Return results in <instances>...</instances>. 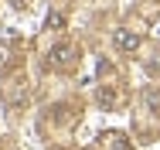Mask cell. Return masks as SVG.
I'll use <instances>...</instances> for the list:
<instances>
[{"label":"cell","instance_id":"6da1fadb","mask_svg":"<svg viewBox=\"0 0 160 150\" xmlns=\"http://www.w3.org/2000/svg\"><path fill=\"white\" fill-rule=\"evenodd\" d=\"M75 58H78V51H75L72 44H58V48H51V61H55L58 68H68Z\"/></svg>","mask_w":160,"mask_h":150},{"label":"cell","instance_id":"7a4b0ae2","mask_svg":"<svg viewBox=\"0 0 160 150\" xmlns=\"http://www.w3.org/2000/svg\"><path fill=\"white\" fill-rule=\"evenodd\" d=\"M112 41H116L119 51H136V48H140V34H133V31H116Z\"/></svg>","mask_w":160,"mask_h":150},{"label":"cell","instance_id":"3957f363","mask_svg":"<svg viewBox=\"0 0 160 150\" xmlns=\"http://www.w3.org/2000/svg\"><path fill=\"white\" fill-rule=\"evenodd\" d=\"M62 24H65L62 14H51V17H48V28H62Z\"/></svg>","mask_w":160,"mask_h":150},{"label":"cell","instance_id":"277c9868","mask_svg":"<svg viewBox=\"0 0 160 150\" xmlns=\"http://www.w3.org/2000/svg\"><path fill=\"white\" fill-rule=\"evenodd\" d=\"M0 61H3V48H0Z\"/></svg>","mask_w":160,"mask_h":150},{"label":"cell","instance_id":"5b68a950","mask_svg":"<svg viewBox=\"0 0 160 150\" xmlns=\"http://www.w3.org/2000/svg\"><path fill=\"white\" fill-rule=\"evenodd\" d=\"M157 34H160V24H157Z\"/></svg>","mask_w":160,"mask_h":150}]
</instances>
